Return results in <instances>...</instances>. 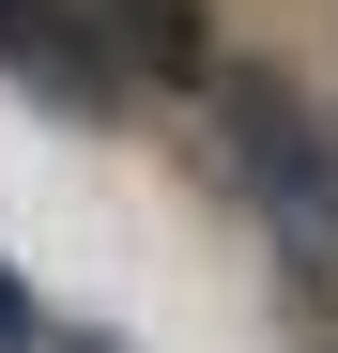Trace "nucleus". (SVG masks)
I'll use <instances>...</instances> for the list:
<instances>
[{
  "label": "nucleus",
  "instance_id": "1",
  "mask_svg": "<svg viewBox=\"0 0 338 353\" xmlns=\"http://www.w3.org/2000/svg\"><path fill=\"white\" fill-rule=\"evenodd\" d=\"M215 139H231V169H246V200H261V230L292 261H338V123L292 92V77H261V62H215Z\"/></svg>",
  "mask_w": 338,
  "mask_h": 353
},
{
  "label": "nucleus",
  "instance_id": "2",
  "mask_svg": "<svg viewBox=\"0 0 338 353\" xmlns=\"http://www.w3.org/2000/svg\"><path fill=\"white\" fill-rule=\"evenodd\" d=\"M0 62H16L31 92H92L108 62H92V31L62 16V0H0Z\"/></svg>",
  "mask_w": 338,
  "mask_h": 353
},
{
  "label": "nucleus",
  "instance_id": "3",
  "mask_svg": "<svg viewBox=\"0 0 338 353\" xmlns=\"http://www.w3.org/2000/svg\"><path fill=\"white\" fill-rule=\"evenodd\" d=\"M92 31L123 46L139 77H200V92H215V46H200V0H108Z\"/></svg>",
  "mask_w": 338,
  "mask_h": 353
},
{
  "label": "nucleus",
  "instance_id": "4",
  "mask_svg": "<svg viewBox=\"0 0 338 353\" xmlns=\"http://www.w3.org/2000/svg\"><path fill=\"white\" fill-rule=\"evenodd\" d=\"M0 353H62V323H46L31 292H16V261H0Z\"/></svg>",
  "mask_w": 338,
  "mask_h": 353
},
{
  "label": "nucleus",
  "instance_id": "5",
  "mask_svg": "<svg viewBox=\"0 0 338 353\" xmlns=\"http://www.w3.org/2000/svg\"><path fill=\"white\" fill-rule=\"evenodd\" d=\"M62 16H77V31H92V16H108V0H62Z\"/></svg>",
  "mask_w": 338,
  "mask_h": 353
}]
</instances>
